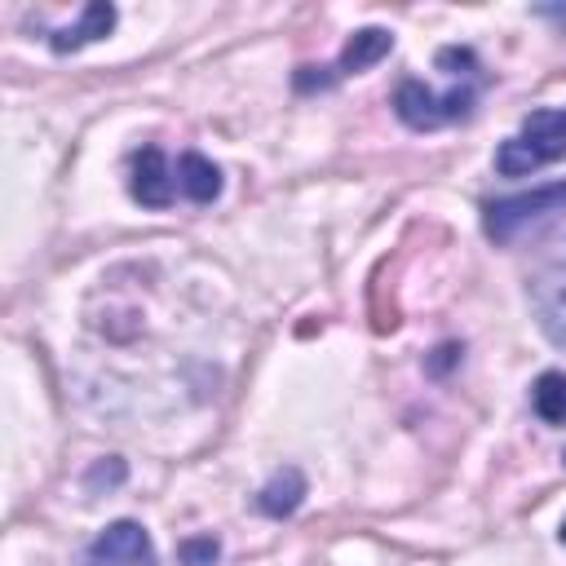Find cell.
I'll return each instance as SVG.
<instances>
[{"label": "cell", "mask_w": 566, "mask_h": 566, "mask_svg": "<svg viewBox=\"0 0 566 566\" xmlns=\"http://www.w3.org/2000/svg\"><path fill=\"white\" fill-rule=\"evenodd\" d=\"M566 159V106H544L522 119V133L500 142L495 168L504 177H531L535 168Z\"/></svg>", "instance_id": "cell-1"}, {"label": "cell", "mask_w": 566, "mask_h": 566, "mask_svg": "<svg viewBox=\"0 0 566 566\" xmlns=\"http://www.w3.org/2000/svg\"><path fill=\"white\" fill-rule=\"evenodd\" d=\"M553 212H566V181H544L535 190H522V195H504V199H491L482 208V226L495 243H509L517 230L553 217Z\"/></svg>", "instance_id": "cell-2"}, {"label": "cell", "mask_w": 566, "mask_h": 566, "mask_svg": "<svg viewBox=\"0 0 566 566\" xmlns=\"http://www.w3.org/2000/svg\"><path fill=\"white\" fill-rule=\"evenodd\" d=\"M473 102H478L473 84H460V88H451L447 97H438V93L424 88L420 80H402V84L394 88V115H398L407 128H416V133H429V128H438V124L464 119V115L473 111Z\"/></svg>", "instance_id": "cell-3"}, {"label": "cell", "mask_w": 566, "mask_h": 566, "mask_svg": "<svg viewBox=\"0 0 566 566\" xmlns=\"http://www.w3.org/2000/svg\"><path fill=\"white\" fill-rule=\"evenodd\" d=\"M84 566H159V557L150 531L133 517H119L93 535V544L84 548Z\"/></svg>", "instance_id": "cell-4"}, {"label": "cell", "mask_w": 566, "mask_h": 566, "mask_svg": "<svg viewBox=\"0 0 566 566\" xmlns=\"http://www.w3.org/2000/svg\"><path fill=\"white\" fill-rule=\"evenodd\" d=\"M531 305H535L539 332L557 349H566V256H557L553 265H544L531 279Z\"/></svg>", "instance_id": "cell-5"}, {"label": "cell", "mask_w": 566, "mask_h": 566, "mask_svg": "<svg viewBox=\"0 0 566 566\" xmlns=\"http://www.w3.org/2000/svg\"><path fill=\"white\" fill-rule=\"evenodd\" d=\"M128 190L142 208H168L172 195H177V177L168 172V159L159 146H142L133 155V177H128Z\"/></svg>", "instance_id": "cell-6"}, {"label": "cell", "mask_w": 566, "mask_h": 566, "mask_svg": "<svg viewBox=\"0 0 566 566\" xmlns=\"http://www.w3.org/2000/svg\"><path fill=\"white\" fill-rule=\"evenodd\" d=\"M111 27H115V4L93 0V4H84L80 22H75V27L53 31V40H49V44H53V53H71V49H84V44H93V40L111 35Z\"/></svg>", "instance_id": "cell-7"}, {"label": "cell", "mask_w": 566, "mask_h": 566, "mask_svg": "<svg viewBox=\"0 0 566 566\" xmlns=\"http://www.w3.org/2000/svg\"><path fill=\"white\" fill-rule=\"evenodd\" d=\"M389 49H394V35H389L385 27H363V31H354V35L345 40V49H340V57H336V75H358V71L376 66Z\"/></svg>", "instance_id": "cell-8"}, {"label": "cell", "mask_w": 566, "mask_h": 566, "mask_svg": "<svg viewBox=\"0 0 566 566\" xmlns=\"http://www.w3.org/2000/svg\"><path fill=\"white\" fill-rule=\"evenodd\" d=\"M177 190H181L186 199H195V203H212V199L221 195V168H217L208 155L186 150V155L177 159Z\"/></svg>", "instance_id": "cell-9"}, {"label": "cell", "mask_w": 566, "mask_h": 566, "mask_svg": "<svg viewBox=\"0 0 566 566\" xmlns=\"http://www.w3.org/2000/svg\"><path fill=\"white\" fill-rule=\"evenodd\" d=\"M301 500H305V473L301 469H279L261 491H256V509L265 513V517H292L296 509H301Z\"/></svg>", "instance_id": "cell-10"}, {"label": "cell", "mask_w": 566, "mask_h": 566, "mask_svg": "<svg viewBox=\"0 0 566 566\" xmlns=\"http://www.w3.org/2000/svg\"><path fill=\"white\" fill-rule=\"evenodd\" d=\"M531 411L544 424H566V371H544L531 385Z\"/></svg>", "instance_id": "cell-11"}, {"label": "cell", "mask_w": 566, "mask_h": 566, "mask_svg": "<svg viewBox=\"0 0 566 566\" xmlns=\"http://www.w3.org/2000/svg\"><path fill=\"white\" fill-rule=\"evenodd\" d=\"M181 566H217L221 562V544L212 535H195V539H181Z\"/></svg>", "instance_id": "cell-12"}, {"label": "cell", "mask_w": 566, "mask_h": 566, "mask_svg": "<svg viewBox=\"0 0 566 566\" xmlns=\"http://www.w3.org/2000/svg\"><path fill=\"white\" fill-rule=\"evenodd\" d=\"M124 478H128L124 460H119V455H111V460H102V464H93V469H88L84 486H88V491H97V486H119Z\"/></svg>", "instance_id": "cell-13"}, {"label": "cell", "mask_w": 566, "mask_h": 566, "mask_svg": "<svg viewBox=\"0 0 566 566\" xmlns=\"http://www.w3.org/2000/svg\"><path fill=\"white\" fill-rule=\"evenodd\" d=\"M535 13L548 18V22H557V27H566V4H535Z\"/></svg>", "instance_id": "cell-14"}, {"label": "cell", "mask_w": 566, "mask_h": 566, "mask_svg": "<svg viewBox=\"0 0 566 566\" xmlns=\"http://www.w3.org/2000/svg\"><path fill=\"white\" fill-rule=\"evenodd\" d=\"M557 539H562V544H566V517H562V531H557Z\"/></svg>", "instance_id": "cell-15"}, {"label": "cell", "mask_w": 566, "mask_h": 566, "mask_svg": "<svg viewBox=\"0 0 566 566\" xmlns=\"http://www.w3.org/2000/svg\"><path fill=\"white\" fill-rule=\"evenodd\" d=\"M562 464H566V451H562Z\"/></svg>", "instance_id": "cell-16"}]
</instances>
